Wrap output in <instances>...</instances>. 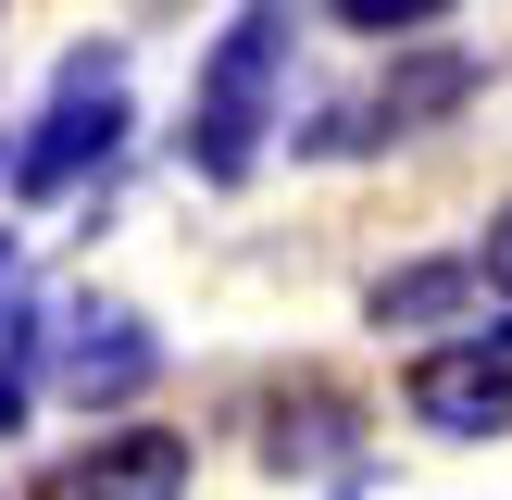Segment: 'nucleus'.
Here are the masks:
<instances>
[{
  "mask_svg": "<svg viewBox=\"0 0 512 500\" xmlns=\"http://www.w3.org/2000/svg\"><path fill=\"white\" fill-rule=\"evenodd\" d=\"M338 25H363V38H425V25H450L438 0H338Z\"/></svg>",
  "mask_w": 512,
  "mask_h": 500,
  "instance_id": "1a4fd4ad",
  "label": "nucleus"
},
{
  "mask_svg": "<svg viewBox=\"0 0 512 500\" xmlns=\"http://www.w3.org/2000/svg\"><path fill=\"white\" fill-rule=\"evenodd\" d=\"M463 263H475V275H488V288H512V213H488V238H475V250H463Z\"/></svg>",
  "mask_w": 512,
  "mask_h": 500,
  "instance_id": "9b49d317",
  "label": "nucleus"
},
{
  "mask_svg": "<svg viewBox=\"0 0 512 500\" xmlns=\"http://www.w3.org/2000/svg\"><path fill=\"white\" fill-rule=\"evenodd\" d=\"M25 363H38V325H25V313H0V438L25 425Z\"/></svg>",
  "mask_w": 512,
  "mask_h": 500,
  "instance_id": "6e6552de",
  "label": "nucleus"
},
{
  "mask_svg": "<svg viewBox=\"0 0 512 500\" xmlns=\"http://www.w3.org/2000/svg\"><path fill=\"white\" fill-rule=\"evenodd\" d=\"M450 100H475V50H413V63H388V100H375V113L425 125V113H450Z\"/></svg>",
  "mask_w": 512,
  "mask_h": 500,
  "instance_id": "0eeeda50",
  "label": "nucleus"
},
{
  "mask_svg": "<svg viewBox=\"0 0 512 500\" xmlns=\"http://www.w3.org/2000/svg\"><path fill=\"white\" fill-rule=\"evenodd\" d=\"M113 150H125V50H63L38 138L13 150V188H25V200H75Z\"/></svg>",
  "mask_w": 512,
  "mask_h": 500,
  "instance_id": "f03ea898",
  "label": "nucleus"
},
{
  "mask_svg": "<svg viewBox=\"0 0 512 500\" xmlns=\"http://www.w3.org/2000/svg\"><path fill=\"white\" fill-rule=\"evenodd\" d=\"M275 100H288V13H238L213 38V63H200V100H188V175L238 188L263 163V138L288 125Z\"/></svg>",
  "mask_w": 512,
  "mask_h": 500,
  "instance_id": "f257e3e1",
  "label": "nucleus"
},
{
  "mask_svg": "<svg viewBox=\"0 0 512 500\" xmlns=\"http://www.w3.org/2000/svg\"><path fill=\"white\" fill-rule=\"evenodd\" d=\"M463 300H475V263H400V275H375L363 313L375 325H450Z\"/></svg>",
  "mask_w": 512,
  "mask_h": 500,
  "instance_id": "423d86ee",
  "label": "nucleus"
},
{
  "mask_svg": "<svg viewBox=\"0 0 512 500\" xmlns=\"http://www.w3.org/2000/svg\"><path fill=\"white\" fill-rule=\"evenodd\" d=\"M475 338H488V350H500V363H512V313H500V325H475Z\"/></svg>",
  "mask_w": 512,
  "mask_h": 500,
  "instance_id": "f8f14e48",
  "label": "nucleus"
},
{
  "mask_svg": "<svg viewBox=\"0 0 512 500\" xmlns=\"http://www.w3.org/2000/svg\"><path fill=\"white\" fill-rule=\"evenodd\" d=\"M63 500H188V438L175 425H113V438L75 450Z\"/></svg>",
  "mask_w": 512,
  "mask_h": 500,
  "instance_id": "39448f33",
  "label": "nucleus"
},
{
  "mask_svg": "<svg viewBox=\"0 0 512 500\" xmlns=\"http://www.w3.org/2000/svg\"><path fill=\"white\" fill-rule=\"evenodd\" d=\"M275 463H325V450H338V400H313V425H275Z\"/></svg>",
  "mask_w": 512,
  "mask_h": 500,
  "instance_id": "9d476101",
  "label": "nucleus"
},
{
  "mask_svg": "<svg viewBox=\"0 0 512 500\" xmlns=\"http://www.w3.org/2000/svg\"><path fill=\"white\" fill-rule=\"evenodd\" d=\"M400 413L438 425V438H512V363L488 338H438V350H413V375H400Z\"/></svg>",
  "mask_w": 512,
  "mask_h": 500,
  "instance_id": "7ed1b4c3",
  "label": "nucleus"
},
{
  "mask_svg": "<svg viewBox=\"0 0 512 500\" xmlns=\"http://www.w3.org/2000/svg\"><path fill=\"white\" fill-rule=\"evenodd\" d=\"M150 375H163V338H150L138 313H113V300H100V313H75V325H63V350H50V388H63V400H88V413L138 400Z\"/></svg>",
  "mask_w": 512,
  "mask_h": 500,
  "instance_id": "20e7f679",
  "label": "nucleus"
},
{
  "mask_svg": "<svg viewBox=\"0 0 512 500\" xmlns=\"http://www.w3.org/2000/svg\"><path fill=\"white\" fill-rule=\"evenodd\" d=\"M0 288H13V238H0Z\"/></svg>",
  "mask_w": 512,
  "mask_h": 500,
  "instance_id": "ddd939ff",
  "label": "nucleus"
}]
</instances>
